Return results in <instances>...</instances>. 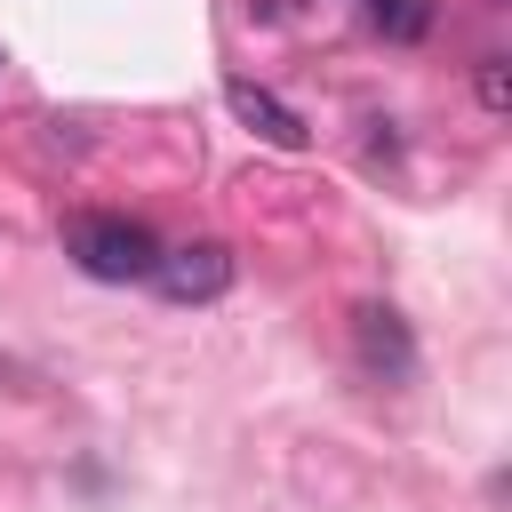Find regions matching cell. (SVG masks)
Returning <instances> with one entry per match:
<instances>
[{
  "mask_svg": "<svg viewBox=\"0 0 512 512\" xmlns=\"http://www.w3.org/2000/svg\"><path fill=\"white\" fill-rule=\"evenodd\" d=\"M224 104H232V112H240L264 144H280V152H296V144H304V120H296L272 88H256V80H224Z\"/></svg>",
  "mask_w": 512,
  "mask_h": 512,
  "instance_id": "4",
  "label": "cell"
},
{
  "mask_svg": "<svg viewBox=\"0 0 512 512\" xmlns=\"http://www.w3.org/2000/svg\"><path fill=\"white\" fill-rule=\"evenodd\" d=\"M152 280H160V296H168V304H208V296H224V288H232V248H224V240L160 248Z\"/></svg>",
  "mask_w": 512,
  "mask_h": 512,
  "instance_id": "2",
  "label": "cell"
},
{
  "mask_svg": "<svg viewBox=\"0 0 512 512\" xmlns=\"http://www.w3.org/2000/svg\"><path fill=\"white\" fill-rule=\"evenodd\" d=\"M368 24H376V32H392V40H424L432 8H424V0H368Z\"/></svg>",
  "mask_w": 512,
  "mask_h": 512,
  "instance_id": "5",
  "label": "cell"
},
{
  "mask_svg": "<svg viewBox=\"0 0 512 512\" xmlns=\"http://www.w3.org/2000/svg\"><path fill=\"white\" fill-rule=\"evenodd\" d=\"M472 88H480V104H488V112H512V72H504V56H480Z\"/></svg>",
  "mask_w": 512,
  "mask_h": 512,
  "instance_id": "6",
  "label": "cell"
},
{
  "mask_svg": "<svg viewBox=\"0 0 512 512\" xmlns=\"http://www.w3.org/2000/svg\"><path fill=\"white\" fill-rule=\"evenodd\" d=\"M352 344H360V368H368V376H384V384H400V376L416 368L408 320H400L392 304H360V312H352Z\"/></svg>",
  "mask_w": 512,
  "mask_h": 512,
  "instance_id": "3",
  "label": "cell"
},
{
  "mask_svg": "<svg viewBox=\"0 0 512 512\" xmlns=\"http://www.w3.org/2000/svg\"><path fill=\"white\" fill-rule=\"evenodd\" d=\"M64 256H72L88 280H152L160 240H152L136 216H72V224H64Z\"/></svg>",
  "mask_w": 512,
  "mask_h": 512,
  "instance_id": "1",
  "label": "cell"
}]
</instances>
